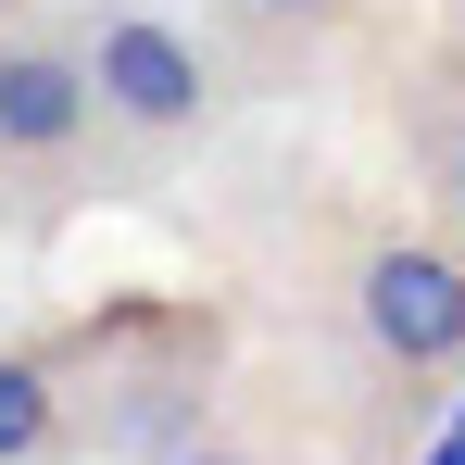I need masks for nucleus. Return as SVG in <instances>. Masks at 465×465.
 Instances as JSON below:
<instances>
[{"instance_id":"f257e3e1","label":"nucleus","mask_w":465,"mask_h":465,"mask_svg":"<svg viewBox=\"0 0 465 465\" xmlns=\"http://www.w3.org/2000/svg\"><path fill=\"white\" fill-rule=\"evenodd\" d=\"M76 440L114 465H163L214 428V378H227V327L189 302H126L114 327H88L76 352Z\"/></svg>"},{"instance_id":"f03ea898","label":"nucleus","mask_w":465,"mask_h":465,"mask_svg":"<svg viewBox=\"0 0 465 465\" xmlns=\"http://www.w3.org/2000/svg\"><path fill=\"white\" fill-rule=\"evenodd\" d=\"M352 327H365V352L402 390L453 378L465 365V252L428 227H378L352 252Z\"/></svg>"},{"instance_id":"7ed1b4c3","label":"nucleus","mask_w":465,"mask_h":465,"mask_svg":"<svg viewBox=\"0 0 465 465\" xmlns=\"http://www.w3.org/2000/svg\"><path fill=\"white\" fill-rule=\"evenodd\" d=\"M76 51H88V88H101L114 139H139V152H176V139H202L227 114V64L163 13H101Z\"/></svg>"},{"instance_id":"20e7f679","label":"nucleus","mask_w":465,"mask_h":465,"mask_svg":"<svg viewBox=\"0 0 465 465\" xmlns=\"http://www.w3.org/2000/svg\"><path fill=\"white\" fill-rule=\"evenodd\" d=\"M101 126H114V114H101V88H88V51H64V38H13V51H0V163L64 176Z\"/></svg>"},{"instance_id":"39448f33","label":"nucleus","mask_w":465,"mask_h":465,"mask_svg":"<svg viewBox=\"0 0 465 465\" xmlns=\"http://www.w3.org/2000/svg\"><path fill=\"white\" fill-rule=\"evenodd\" d=\"M76 440V365L51 340H0V465H51Z\"/></svg>"},{"instance_id":"423d86ee","label":"nucleus","mask_w":465,"mask_h":465,"mask_svg":"<svg viewBox=\"0 0 465 465\" xmlns=\"http://www.w3.org/2000/svg\"><path fill=\"white\" fill-rule=\"evenodd\" d=\"M428 189H440V214L465 227V101H440V114H428Z\"/></svg>"},{"instance_id":"0eeeda50","label":"nucleus","mask_w":465,"mask_h":465,"mask_svg":"<svg viewBox=\"0 0 465 465\" xmlns=\"http://www.w3.org/2000/svg\"><path fill=\"white\" fill-rule=\"evenodd\" d=\"M227 25H252V38H314V25H340V0H227Z\"/></svg>"},{"instance_id":"6e6552de","label":"nucleus","mask_w":465,"mask_h":465,"mask_svg":"<svg viewBox=\"0 0 465 465\" xmlns=\"http://www.w3.org/2000/svg\"><path fill=\"white\" fill-rule=\"evenodd\" d=\"M163 465H277V453H264V440H227V428H202L189 453H163Z\"/></svg>"}]
</instances>
